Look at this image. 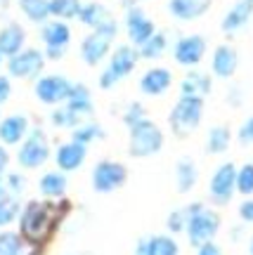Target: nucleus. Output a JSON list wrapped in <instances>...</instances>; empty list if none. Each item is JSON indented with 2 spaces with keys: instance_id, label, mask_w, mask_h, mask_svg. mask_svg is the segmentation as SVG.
Instances as JSON below:
<instances>
[{
  "instance_id": "423d86ee",
  "label": "nucleus",
  "mask_w": 253,
  "mask_h": 255,
  "mask_svg": "<svg viewBox=\"0 0 253 255\" xmlns=\"http://www.w3.org/2000/svg\"><path fill=\"white\" fill-rule=\"evenodd\" d=\"M128 180V170L118 161H100L92 168V189L97 194H111L121 189Z\"/></svg>"
},
{
  "instance_id": "9b49d317",
  "label": "nucleus",
  "mask_w": 253,
  "mask_h": 255,
  "mask_svg": "<svg viewBox=\"0 0 253 255\" xmlns=\"http://www.w3.org/2000/svg\"><path fill=\"white\" fill-rule=\"evenodd\" d=\"M71 88H73V83H69V78L52 73V76L38 78L33 92H36V97L43 102V104H62V102H66Z\"/></svg>"
},
{
  "instance_id": "f257e3e1",
  "label": "nucleus",
  "mask_w": 253,
  "mask_h": 255,
  "mask_svg": "<svg viewBox=\"0 0 253 255\" xmlns=\"http://www.w3.org/2000/svg\"><path fill=\"white\" fill-rule=\"evenodd\" d=\"M59 222V208L47 203V201H31L19 215V229L21 237L28 244H45L47 239L54 234Z\"/></svg>"
},
{
  "instance_id": "473e14b6",
  "label": "nucleus",
  "mask_w": 253,
  "mask_h": 255,
  "mask_svg": "<svg viewBox=\"0 0 253 255\" xmlns=\"http://www.w3.org/2000/svg\"><path fill=\"white\" fill-rule=\"evenodd\" d=\"M81 119L83 116H78L69 107H62V109L52 111V126H57V128H78L81 126Z\"/></svg>"
},
{
  "instance_id": "393cba45",
  "label": "nucleus",
  "mask_w": 253,
  "mask_h": 255,
  "mask_svg": "<svg viewBox=\"0 0 253 255\" xmlns=\"http://www.w3.org/2000/svg\"><path fill=\"white\" fill-rule=\"evenodd\" d=\"M182 95H197V97H206L211 92V76L201 71H190L180 83Z\"/></svg>"
},
{
  "instance_id": "09e8293b",
  "label": "nucleus",
  "mask_w": 253,
  "mask_h": 255,
  "mask_svg": "<svg viewBox=\"0 0 253 255\" xmlns=\"http://www.w3.org/2000/svg\"><path fill=\"white\" fill-rule=\"evenodd\" d=\"M249 251H251V255H253V237H251V244H249Z\"/></svg>"
},
{
  "instance_id": "a19ab883",
  "label": "nucleus",
  "mask_w": 253,
  "mask_h": 255,
  "mask_svg": "<svg viewBox=\"0 0 253 255\" xmlns=\"http://www.w3.org/2000/svg\"><path fill=\"white\" fill-rule=\"evenodd\" d=\"M239 218L244 220L246 225H251V222H253V199L244 201V203L239 206Z\"/></svg>"
},
{
  "instance_id": "412c9836",
  "label": "nucleus",
  "mask_w": 253,
  "mask_h": 255,
  "mask_svg": "<svg viewBox=\"0 0 253 255\" xmlns=\"http://www.w3.org/2000/svg\"><path fill=\"white\" fill-rule=\"evenodd\" d=\"M24 43H26V31L19 26V24H7V26L0 28V52L2 57H14L17 52L24 50Z\"/></svg>"
},
{
  "instance_id": "72a5a7b5",
  "label": "nucleus",
  "mask_w": 253,
  "mask_h": 255,
  "mask_svg": "<svg viewBox=\"0 0 253 255\" xmlns=\"http://www.w3.org/2000/svg\"><path fill=\"white\" fill-rule=\"evenodd\" d=\"M149 246H152V255H178L180 248L175 244V239L171 237H152L149 239Z\"/></svg>"
},
{
  "instance_id": "de8ad7c7",
  "label": "nucleus",
  "mask_w": 253,
  "mask_h": 255,
  "mask_svg": "<svg viewBox=\"0 0 253 255\" xmlns=\"http://www.w3.org/2000/svg\"><path fill=\"white\" fill-rule=\"evenodd\" d=\"M9 7V0H0V12H2V9H7Z\"/></svg>"
},
{
  "instance_id": "7c9ffc66",
  "label": "nucleus",
  "mask_w": 253,
  "mask_h": 255,
  "mask_svg": "<svg viewBox=\"0 0 253 255\" xmlns=\"http://www.w3.org/2000/svg\"><path fill=\"white\" fill-rule=\"evenodd\" d=\"M21 213V206H19L17 196H5L0 199V227H7L12 220H17V215Z\"/></svg>"
},
{
  "instance_id": "8fccbe9b",
  "label": "nucleus",
  "mask_w": 253,
  "mask_h": 255,
  "mask_svg": "<svg viewBox=\"0 0 253 255\" xmlns=\"http://www.w3.org/2000/svg\"><path fill=\"white\" fill-rule=\"evenodd\" d=\"M0 64H2V52H0Z\"/></svg>"
},
{
  "instance_id": "a878e982",
  "label": "nucleus",
  "mask_w": 253,
  "mask_h": 255,
  "mask_svg": "<svg viewBox=\"0 0 253 255\" xmlns=\"http://www.w3.org/2000/svg\"><path fill=\"white\" fill-rule=\"evenodd\" d=\"M38 189L43 196L47 199H57V196H64V191H66V177H64V170L62 173H45L40 177V182H38Z\"/></svg>"
},
{
  "instance_id": "a18cd8bd",
  "label": "nucleus",
  "mask_w": 253,
  "mask_h": 255,
  "mask_svg": "<svg viewBox=\"0 0 253 255\" xmlns=\"http://www.w3.org/2000/svg\"><path fill=\"white\" fill-rule=\"evenodd\" d=\"M9 163V154H7V149L0 144V173H5V168H7Z\"/></svg>"
},
{
  "instance_id": "20e7f679",
  "label": "nucleus",
  "mask_w": 253,
  "mask_h": 255,
  "mask_svg": "<svg viewBox=\"0 0 253 255\" xmlns=\"http://www.w3.org/2000/svg\"><path fill=\"white\" fill-rule=\"evenodd\" d=\"M130 130V142H128V151L135 158H147V156H154L156 151H161L163 146V132L161 128L156 126L154 121L145 119L135 123Z\"/></svg>"
},
{
  "instance_id": "2eb2a0df",
  "label": "nucleus",
  "mask_w": 253,
  "mask_h": 255,
  "mask_svg": "<svg viewBox=\"0 0 253 255\" xmlns=\"http://www.w3.org/2000/svg\"><path fill=\"white\" fill-rule=\"evenodd\" d=\"M111 40H114V36H111V33H104V31H92L90 36H85L81 43L83 62L90 64V66H97V64L109 55Z\"/></svg>"
},
{
  "instance_id": "6e6552de",
  "label": "nucleus",
  "mask_w": 253,
  "mask_h": 255,
  "mask_svg": "<svg viewBox=\"0 0 253 255\" xmlns=\"http://www.w3.org/2000/svg\"><path fill=\"white\" fill-rule=\"evenodd\" d=\"M40 38L45 43L47 59H62L66 55L69 43H71V28H69V24H64V19L45 21L43 28H40Z\"/></svg>"
},
{
  "instance_id": "2f4dec72",
  "label": "nucleus",
  "mask_w": 253,
  "mask_h": 255,
  "mask_svg": "<svg viewBox=\"0 0 253 255\" xmlns=\"http://www.w3.org/2000/svg\"><path fill=\"white\" fill-rule=\"evenodd\" d=\"M97 137H104V130L97 123H81L78 128H73V139L81 144H90Z\"/></svg>"
},
{
  "instance_id": "a211bd4d",
  "label": "nucleus",
  "mask_w": 253,
  "mask_h": 255,
  "mask_svg": "<svg viewBox=\"0 0 253 255\" xmlns=\"http://www.w3.org/2000/svg\"><path fill=\"white\" fill-rule=\"evenodd\" d=\"M173 83V73L163 66H154L149 71H145V76L140 78V90L149 95V97H159L163 92H168Z\"/></svg>"
},
{
  "instance_id": "ea45409f",
  "label": "nucleus",
  "mask_w": 253,
  "mask_h": 255,
  "mask_svg": "<svg viewBox=\"0 0 253 255\" xmlns=\"http://www.w3.org/2000/svg\"><path fill=\"white\" fill-rule=\"evenodd\" d=\"M7 187H9V194H12V196H19V194L24 191L26 184H24V177H21V175L9 173L7 175Z\"/></svg>"
},
{
  "instance_id": "6ab92c4d",
  "label": "nucleus",
  "mask_w": 253,
  "mask_h": 255,
  "mask_svg": "<svg viewBox=\"0 0 253 255\" xmlns=\"http://www.w3.org/2000/svg\"><path fill=\"white\" fill-rule=\"evenodd\" d=\"M213 5V0H171L168 12L180 21H192V19L204 17Z\"/></svg>"
},
{
  "instance_id": "c03bdc74",
  "label": "nucleus",
  "mask_w": 253,
  "mask_h": 255,
  "mask_svg": "<svg viewBox=\"0 0 253 255\" xmlns=\"http://www.w3.org/2000/svg\"><path fill=\"white\" fill-rule=\"evenodd\" d=\"M133 255H152V246H149V239H142L135 246V253Z\"/></svg>"
},
{
  "instance_id": "f3484780",
  "label": "nucleus",
  "mask_w": 253,
  "mask_h": 255,
  "mask_svg": "<svg viewBox=\"0 0 253 255\" xmlns=\"http://www.w3.org/2000/svg\"><path fill=\"white\" fill-rule=\"evenodd\" d=\"M251 14H253V0H237L235 5L227 9L225 17H223V24H220V28L225 31L227 36H232V33L242 31V28L249 24Z\"/></svg>"
},
{
  "instance_id": "4c0bfd02",
  "label": "nucleus",
  "mask_w": 253,
  "mask_h": 255,
  "mask_svg": "<svg viewBox=\"0 0 253 255\" xmlns=\"http://www.w3.org/2000/svg\"><path fill=\"white\" fill-rule=\"evenodd\" d=\"M187 218H190V215H187V208L173 210L171 215H168V222H166V225H168L171 232L178 234V232H185V229H187Z\"/></svg>"
},
{
  "instance_id": "0eeeda50",
  "label": "nucleus",
  "mask_w": 253,
  "mask_h": 255,
  "mask_svg": "<svg viewBox=\"0 0 253 255\" xmlns=\"http://www.w3.org/2000/svg\"><path fill=\"white\" fill-rule=\"evenodd\" d=\"M50 158V144H47V137L43 130H31L24 139V144L19 146V154H17V161L21 168H28L33 170L38 165H43Z\"/></svg>"
},
{
  "instance_id": "5701e85b",
  "label": "nucleus",
  "mask_w": 253,
  "mask_h": 255,
  "mask_svg": "<svg viewBox=\"0 0 253 255\" xmlns=\"http://www.w3.org/2000/svg\"><path fill=\"white\" fill-rule=\"evenodd\" d=\"M199 180V170L192 158H180L178 165H175V184H178V191L180 194H187V191L194 189V184Z\"/></svg>"
},
{
  "instance_id": "f03ea898",
  "label": "nucleus",
  "mask_w": 253,
  "mask_h": 255,
  "mask_svg": "<svg viewBox=\"0 0 253 255\" xmlns=\"http://www.w3.org/2000/svg\"><path fill=\"white\" fill-rule=\"evenodd\" d=\"M201 116H204V97L182 95L180 100L175 102V107H173L168 123H171V130L178 137H187L199 128Z\"/></svg>"
},
{
  "instance_id": "c9c22d12",
  "label": "nucleus",
  "mask_w": 253,
  "mask_h": 255,
  "mask_svg": "<svg viewBox=\"0 0 253 255\" xmlns=\"http://www.w3.org/2000/svg\"><path fill=\"white\" fill-rule=\"evenodd\" d=\"M0 255H21V239L19 234L2 232L0 234Z\"/></svg>"
},
{
  "instance_id": "f8f14e48",
  "label": "nucleus",
  "mask_w": 253,
  "mask_h": 255,
  "mask_svg": "<svg viewBox=\"0 0 253 255\" xmlns=\"http://www.w3.org/2000/svg\"><path fill=\"white\" fill-rule=\"evenodd\" d=\"M126 31H128V38H130V43L135 47L145 45L147 40L156 33V28H154V21L147 17L142 9L133 5V7L126 9Z\"/></svg>"
},
{
  "instance_id": "e433bc0d",
  "label": "nucleus",
  "mask_w": 253,
  "mask_h": 255,
  "mask_svg": "<svg viewBox=\"0 0 253 255\" xmlns=\"http://www.w3.org/2000/svg\"><path fill=\"white\" fill-rule=\"evenodd\" d=\"M145 119H147L145 107H142L140 102H133V104L126 109V114H123V123H126L128 128H133L135 123H140V121H145Z\"/></svg>"
},
{
  "instance_id": "b1692460",
  "label": "nucleus",
  "mask_w": 253,
  "mask_h": 255,
  "mask_svg": "<svg viewBox=\"0 0 253 255\" xmlns=\"http://www.w3.org/2000/svg\"><path fill=\"white\" fill-rule=\"evenodd\" d=\"M66 107L73 109L78 116H90L92 114V97H90L88 85L76 83L71 88V92H69V97H66Z\"/></svg>"
},
{
  "instance_id": "9d476101",
  "label": "nucleus",
  "mask_w": 253,
  "mask_h": 255,
  "mask_svg": "<svg viewBox=\"0 0 253 255\" xmlns=\"http://www.w3.org/2000/svg\"><path fill=\"white\" fill-rule=\"evenodd\" d=\"M208 191H211L213 203H218V206L230 203L232 194L237 191V168H235V163L218 165V170L213 173V177H211Z\"/></svg>"
},
{
  "instance_id": "4be33fe9",
  "label": "nucleus",
  "mask_w": 253,
  "mask_h": 255,
  "mask_svg": "<svg viewBox=\"0 0 253 255\" xmlns=\"http://www.w3.org/2000/svg\"><path fill=\"white\" fill-rule=\"evenodd\" d=\"M28 132V121L26 116H7L0 121V142L2 144H19Z\"/></svg>"
},
{
  "instance_id": "aec40b11",
  "label": "nucleus",
  "mask_w": 253,
  "mask_h": 255,
  "mask_svg": "<svg viewBox=\"0 0 253 255\" xmlns=\"http://www.w3.org/2000/svg\"><path fill=\"white\" fill-rule=\"evenodd\" d=\"M239 66V55L232 45H220L216 47L213 52V62H211V69L218 78H232Z\"/></svg>"
},
{
  "instance_id": "37998d69",
  "label": "nucleus",
  "mask_w": 253,
  "mask_h": 255,
  "mask_svg": "<svg viewBox=\"0 0 253 255\" xmlns=\"http://www.w3.org/2000/svg\"><path fill=\"white\" fill-rule=\"evenodd\" d=\"M197 255H223V251H220V246H218V244L208 241V244H201L199 253H197Z\"/></svg>"
},
{
  "instance_id": "f704fd0d",
  "label": "nucleus",
  "mask_w": 253,
  "mask_h": 255,
  "mask_svg": "<svg viewBox=\"0 0 253 255\" xmlns=\"http://www.w3.org/2000/svg\"><path fill=\"white\" fill-rule=\"evenodd\" d=\"M237 191L244 196L253 194V163H244L242 168H237Z\"/></svg>"
},
{
  "instance_id": "bb28decb",
  "label": "nucleus",
  "mask_w": 253,
  "mask_h": 255,
  "mask_svg": "<svg viewBox=\"0 0 253 255\" xmlns=\"http://www.w3.org/2000/svg\"><path fill=\"white\" fill-rule=\"evenodd\" d=\"M19 9L36 24H45L47 17H52L50 0H19Z\"/></svg>"
},
{
  "instance_id": "4468645a",
  "label": "nucleus",
  "mask_w": 253,
  "mask_h": 255,
  "mask_svg": "<svg viewBox=\"0 0 253 255\" xmlns=\"http://www.w3.org/2000/svg\"><path fill=\"white\" fill-rule=\"evenodd\" d=\"M78 19H81L85 26H90L92 31H104V33H111V36L116 38V31H118L116 21L109 14V9L104 5H100V2H85L81 7Z\"/></svg>"
},
{
  "instance_id": "cd10ccee",
  "label": "nucleus",
  "mask_w": 253,
  "mask_h": 255,
  "mask_svg": "<svg viewBox=\"0 0 253 255\" xmlns=\"http://www.w3.org/2000/svg\"><path fill=\"white\" fill-rule=\"evenodd\" d=\"M230 139H232V132H230L227 126L211 128V130H208V142H206L208 154H223V151H227Z\"/></svg>"
},
{
  "instance_id": "dca6fc26",
  "label": "nucleus",
  "mask_w": 253,
  "mask_h": 255,
  "mask_svg": "<svg viewBox=\"0 0 253 255\" xmlns=\"http://www.w3.org/2000/svg\"><path fill=\"white\" fill-rule=\"evenodd\" d=\"M85 154H88V144H81V142H66L57 149V154H54V161L59 165V170L64 173H71V170H78L85 161Z\"/></svg>"
},
{
  "instance_id": "ddd939ff",
  "label": "nucleus",
  "mask_w": 253,
  "mask_h": 255,
  "mask_svg": "<svg viewBox=\"0 0 253 255\" xmlns=\"http://www.w3.org/2000/svg\"><path fill=\"white\" fill-rule=\"evenodd\" d=\"M206 55V38L204 36H182L175 47H173V57L180 66H197Z\"/></svg>"
},
{
  "instance_id": "7ed1b4c3",
  "label": "nucleus",
  "mask_w": 253,
  "mask_h": 255,
  "mask_svg": "<svg viewBox=\"0 0 253 255\" xmlns=\"http://www.w3.org/2000/svg\"><path fill=\"white\" fill-rule=\"evenodd\" d=\"M187 239H190L192 246L199 248L201 244H208V241H213L218 234V229H220V215L213 213V210H208L206 206H201V203H192L187 206Z\"/></svg>"
},
{
  "instance_id": "79ce46f5",
  "label": "nucleus",
  "mask_w": 253,
  "mask_h": 255,
  "mask_svg": "<svg viewBox=\"0 0 253 255\" xmlns=\"http://www.w3.org/2000/svg\"><path fill=\"white\" fill-rule=\"evenodd\" d=\"M9 95H12V83H9L7 76H0V104L7 102Z\"/></svg>"
},
{
  "instance_id": "c85d7f7f",
  "label": "nucleus",
  "mask_w": 253,
  "mask_h": 255,
  "mask_svg": "<svg viewBox=\"0 0 253 255\" xmlns=\"http://www.w3.org/2000/svg\"><path fill=\"white\" fill-rule=\"evenodd\" d=\"M166 47H168L166 33H159V31H156L145 45H140V57H142V59H159V57L166 52Z\"/></svg>"
},
{
  "instance_id": "1a4fd4ad",
  "label": "nucleus",
  "mask_w": 253,
  "mask_h": 255,
  "mask_svg": "<svg viewBox=\"0 0 253 255\" xmlns=\"http://www.w3.org/2000/svg\"><path fill=\"white\" fill-rule=\"evenodd\" d=\"M45 59H47L45 52H40L36 47H26V50L17 52L14 57H9L7 71L14 78H38L43 66H45Z\"/></svg>"
},
{
  "instance_id": "c756f323",
  "label": "nucleus",
  "mask_w": 253,
  "mask_h": 255,
  "mask_svg": "<svg viewBox=\"0 0 253 255\" xmlns=\"http://www.w3.org/2000/svg\"><path fill=\"white\" fill-rule=\"evenodd\" d=\"M81 0H50V12L57 19H73L81 14Z\"/></svg>"
},
{
  "instance_id": "39448f33",
  "label": "nucleus",
  "mask_w": 253,
  "mask_h": 255,
  "mask_svg": "<svg viewBox=\"0 0 253 255\" xmlns=\"http://www.w3.org/2000/svg\"><path fill=\"white\" fill-rule=\"evenodd\" d=\"M137 59H140V50H135L133 45H118L111 55L109 66L102 71L100 76V88L102 90H111L118 81H123L126 76L133 73Z\"/></svg>"
},
{
  "instance_id": "49530a36",
  "label": "nucleus",
  "mask_w": 253,
  "mask_h": 255,
  "mask_svg": "<svg viewBox=\"0 0 253 255\" xmlns=\"http://www.w3.org/2000/svg\"><path fill=\"white\" fill-rule=\"evenodd\" d=\"M9 196V187H7V177H0V199Z\"/></svg>"
},
{
  "instance_id": "58836bf2",
  "label": "nucleus",
  "mask_w": 253,
  "mask_h": 255,
  "mask_svg": "<svg viewBox=\"0 0 253 255\" xmlns=\"http://www.w3.org/2000/svg\"><path fill=\"white\" fill-rule=\"evenodd\" d=\"M237 137H239V142H242L244 146L253 144V116H251V119H246L244 123H242V128H239Z\"/></svg>"
}]
</instances>
